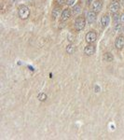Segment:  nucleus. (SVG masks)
<instances>
[{"label":"nucleus","instance_id":"20","mask_svg":"<svg viewBox=\"0 0 124 140\" xmlns=\"http://www.w3.org/2000/svg\"><path fill=\"white\" fill-rule=\"evenodd\" d=\"M123 32H124V27H123Z\"/></svg>","mask_w":124,"mask_h":140},{"label":"nucleus","instance_id":"7","mask_svg":"<svg viewBox=\"0 0 124 140\" xmlns=\"http://www.w3.org/2000/svg\"><path fill=\"white\" fill-rule=\"evenodd\" d=\"M84 52L89 56L92 55V54H94V52H95V47L93 45H91V44L86 46L84 50Z\"/></svg>","mask_w":124,"mask_h":140},{"label":"nucleus","instance_id":"19","mask_svg":"<svg viewBox=\"0 0 124 140\" xmlns=\"http://www.w3.org/2000/svg\"><path fill=\"white\" fill-rule=\"evenodd\" d=\"M120 20H121V22H122V23H124V13H123V14H122V15H121Z\"/></svg>","mask_w":124,"mask_h":140},{"label":"nucleus","instance_id":"3","mask_svg":"<svg viewBox=\"0 0 124 140\" xmlns=\"http://www.w3.org/2000/svg\"><path fill=\"white\" fill-rule=\"evenodd\" d=\"M97 38V35H96V33L93 32V31H91V32H89L87 35H86V41L90 44L91 43L95 42V40Z\"/></svg>","mask_w":124,"mask_h":140},{"label":"nucleus","instance_id":"16","mask_svg":"<svg viewBox=\"0 0 124 140\" xmlns=\"http://www.w3.org/2000/svg\"><path fill=\"white\" fill-rule=\"evenodd\" d=\"M120 30H121V25L119 23H117L116 26H115V31L116 32H120Z\"/></svg>","mask_w":124,"mask_h":140},{"label":"nucleus","instance_id":"8","mask_svg":"<svg viewBox=\"0 0 124 140\" xmlns=\"http://www.w3.org/2000/svg\"><path fill=\"white\" fill-rule=\"evenodd\" d=\"M119 8H120L119 4L117 3V2H115V3H112L110 5V7H109V10H110V11L112 13H116V12L118 11Z\"/></svg>","mask_w":124,"mask_h":140},{"label":"nucleus","instance_id":"18","mask_svg":"<svg viewBox=\"0 0 124 140\" xmlns=\"http://www.w3.org/2000/svg\"><path fill=\"white\" fill-rule=\"evenodd\" d=\"M59 4H64L65 3V0H56Z\"/></svg>","mask_w":124,"mask_h":140},{"label":"nucleus","instance_id":"17","mask_svg":"<svg viewBox=\"0 0 124 140\" xmlns=\"http://www.w3.org/2000/svg\"><path fill=\"white\" fill-rule=\"evenodd\" d=\"M75 1L76 0H67V5H69V6H72V5H74L75 4Z\"/></svg>","mask_w":124,"mask_h":140},{"label":"nucleus","instance_id":"5","mask_svg":"<svg viewBox=\"0 0 124 140\" xmlns=\"http://www.w3.org/2000/svg\"><path fill=\"white\" fill-rule=\"evenodd\" d=\"M115 45H116V48L117 49H122L124 47V37L123 36H117L116 41H115Z\"/></svg>","mask_w":124,"mask_h":140},{"label":"nucleus","instance_id":"10","mask_svg":"<svg viewBox=\"0 0 124 140\" xmlns=\"http://www.w3.org/2000/svg\"><path fill=\"white\" fill-rule=\"evenodd\" d=\"M108 23H109V17L107 15H104V16L101 18V24L104 27L108 25Z\"/></svg>","mask_w":124,"mask_h":140},{"label":"nucleus","instance_id":"2","mask_svg":"<svg viewBox=\"0 0 124 140\" xmlns=\"http://www.w3.org/2000/svg\"><path fill=\"white\" fill-rule=\"evenodd\" d=\"M86 25V21L84 18H78L75 22V28L78 31H81L85 28Z\"/></svg>","mask_w":124,"mask_h":140},{"label":"nucleus","instance_id":"15","mask_svg":"<svg viewBox=\"0 0 124 140\" xmlns=\"http://www.w3.org/2000/svg\"><path fill=\"white\" fill-rule=\"evenodd\" d=\"M81 11V8L79 6H75V8L73 9V14L74 15H78V13H80Z\"/></svg>","mask_w":124,"mask_h":140},{"label":"nucleus","instance_id":"9","mask_svg":"<svg viewBox=\"0 0 124 140\" xmlns=\"http://www.w3.org/2000/svg\"><path fill=\"white\" fill-rule=\"evenodd\" d=\"M70 16H71V11H70L69 9H65V10H63V12H62V20L63 21H66Z\"/></svg>","mask_w":124,"mask_h":140},{"label":"nucleus","instance_id":"11","mask_svg":"<svg viewBox=\"0 0 124 140\" xmlns=\"http://www.w3.org/2000/svg\"><path fill=\"white\" fill-rule=\"evenodd\" d=\"M61 11H62V10H61V8H59V7H57V8H55L54 10H52V17L53 18H58L59 16H60V14H61Z\"/></svg>","mask_w":124,"mask_h":140},{"label":"nucleus","instance_id":"1","mask_svg":"<svg viewBox=\"0 0 124 140\" xmlns=\"http://www.w3.org/2000/svg\"><path fill=\"white\" fill-rule=\"evenodd\" d=\"M18 13H19V16L21 19L25 20L27 19L30 15V10L29 8L25 5H22V6L19 7V10H18Z\"/></svg>","mask_w":124,"mask_h":140},{"label":"nucleus","instance_id":"13","mask_svg":"<svg viewBox=\"0 0 124 140\" xmlns=\"http://www.w3.org/2000/svg\"><path fill=\"white\" fill-rule=\"evenodd\" d=\"M104 59L105 62H112L113 59H114V57H113V55L111 54L110 52H106L104 56Z\"/></svg>","mask_w":124,"mask_h":140},{"label":"nucleus","instance_id":"14","mask_svg":"<svg viewBox=\"0 0 124 140\" xmlns=\"http://www.w3.org/2000/svg\"><path fill=\"white\" fill-rule=\"evenodd\" d=\"M37 99H38L39 101H45L46 99H47V95H46L44 92H40V94L37 95Z\"/></svg>","mask_w":124,"mask_h":140},{"label":"nucleus","instance_id":"4","mask_svg":"<svg viewBox=\"0 0 124 140\" xmlns=\"http://www.w3.org/2000/svg\"><path fill=\"white\" fill-rule=\"evenodd\" d=\"M103 8V3L101 0H95L94 2L92 3V10L95 12H99Z\"/></svg>","mask_w":124,"mask_h":140},{"label":"nucleus","instance_id":"12","mask_svg":"<svg viewBox=\"0 0 124 140\" xmlns=\"http://www.w3.org/2000/svg\"><path fill=\"white\" fill-rule=\"evenodd\" d=\"M75 51H76V48L73 44H69V45H67V47H66V52H67V53H69V54H73V53L75 52Z\"/></svg>","mask_w":124,"mask_h":140},{"label":"nucleus","instance_id":"6","mask_svg":"<svg viewBox=\"0 0 124 140\" xmlns=\"http://www.w3.org/2000/svg\"><path fill=\"white\" fill-rule=\"evenodd\" d=\"M96 20V13L95 11H89L87 13V22L89 23H92L95 22Z\"/></svg>","mask_w":124,"mask_h":140}]
</instances>
